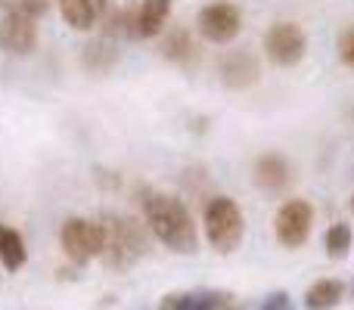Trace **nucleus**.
Returning <instances> with one entry per match:
<instances>
[{
	"mask_svg": "<svg viewBox=\"0 0 354 310\" xmlns=\"http://www.w3.org/2000/svg\"><path fill=\"white\" fill-rule=\"evenodd\" d=\"M106 12H109V0H59V16L75 31L97 28Z\"/></svg>",
	"mask_w": 354,
	"mask_h": 310,
	"instance_id": "obj_11",
	"label": "nucleus"
},
{
	"mask_svg": "<svg viewBox=\"0 0 354 310\" xmlns=\"http://www.w3.org/2000/svg\"><path fill=\"white\" fill-rule=\"evenodd\" d=\"M187 295L189 292H171L159 301V310H187Z\"/></svg>",
	"mask_w": 354,
	"mask_h": 310,
	"instance_id": "obj_22",
	"label": "nucleus"
},
{
	"mask_svg": "<svg viewBox=\"0 0 354 310\" xmlns=\"http://www.w3.org/2000/svg\"><path fill=\"white\" fill-rule=\"evenodd\" d=\"M342 295H345L342 280H317L314 286H308L305 307L308 310H333L342 301Z\"/></svg>",
	"mask_w": 354,
	"mask_h": 310,
	"instance_id": "obj_17",
	"label": "nucleus"
},
{
	"mask_svg": "<svg viewBox=\"0 0 354 310\" xmlns=\"http://www.w3.org/2000/svg\"><path fill=\"white\" fill-rule=\"evenodd\" d=\"M221 310H239V307H233V304H224V307H221Z\"/></svg>",
	"mask_w": 354,
	"mask_h": 310,
	"instance_id": "obj_24",
	"label": "nucleus"
},
{
	"mask_svg": "<svg viewBox=\"0 0 354 310\" xmlns=\"http://www.w3.org/2000/svg\"><path fill=\"white\" fill-rule=\"evenodd\" d=\"M252 180L258 189H268V193H280L292 183V164L286 155L280 153H264L255 158V168H252Z\"/></svg>",
	"mask_w": 354,
	"mask_h": 310,
	"instance_id": "obj_10",
	"label": "nucleus"
},
{
	"mask_svg": "<svg viewBox=\"0 0 354 310\" xmlns=\"http://www.w3.org/2000/svg\"><path fill=\"white\" fill-rule=\"evenodd\" d=\"M50 3H53V0H19L16 12H25V16L37 19V16H44V12L50 10Z\"/></svg>",
	"mask_w": 354,
	"mask_h": 310,
	"instance_id": "obj_20",
	"label": "nucleus"
},
{
	"mask_svg": "<svg viewBox=\"0 0 354 310\" xmlns=\"http://www.w3.org/2000/svg\"><path fill=\"white\" fill-rule=\"evenodd\" d=\"M3 3H6V12H10V10H16V3H19V0H3Z\"/></svg>",
	"mask_w": 354,
	"mask_h": 310,
	"instance_id": "obj_23",
	"label": "nucleus"
},
{
	"mask_svg": "<svg viewBox=\"0 0 354 310\" xmlns=\"http://www.w3.org/2000/svg\"><path fill=\"white\" fill-rule=\"evenodd\" d=\"M218 75L227 90H249V87H255L261 81V62L249 50H230L221 59Z\"/></svg>",
	"mask_w": 354,
	"mask_h": 310,
	"instance_id": "obj_9",
	"label": "nucleus"
},
{
	"mask_svg": "<svg viewBox=\"0 0 354 310\" xmlns=\"http://www.w3.org/2000/svg\"><path fill=\"white\" fill-rule=\"evenodd\" d=\"M28 261V251H25V239L19 230H12L10 224H0V264L6 270H22Z\"/></svg>",
	"mask_w": 354,
	"mask_h": 310,
	"instance_id": "obj_15",
	"label": "nucleus"
},
{
	"mask_svg": "<svg viewBox=\"0 0 354 310\" xmlns=\"http://www.w3.org/2000/svg\"><path fill=\"white\" fill-rule=\"evenodd\" d=\"M202 230L218 255H233L245 239V217L243 208L230 195H212L202 211Z\"/></svg>",
	"mask_w": 354,
	"mask_h": 310,
	"instance_id": "obj_3",
	"label": "nucleus"
},
{
	"mask_svg": "<svg viewBox=\"0 0 354 310\" xmlns=\"http://www.w3.org/2000/svg\"><path fill=\"white\" fill-rule=\"evenodd\" d=\"M289 307H292V301H289V292H283V289L270 292L261 304V310H289Z\"/></svg>",
	"mask_w": 354,
	"mask_h": 310,
	"instance_id": "obj_21",
	"label": "nucleus"
},
{
	"mask_svg": "<svg viewBox=\"0 0 354 310\" xmlns=\"http://www.w3.org/2000/svg\"><path fill=\"white\" fill-rule=\"evenodd\" d=\"M174 0H143L137 6V41H149L165 31V22L171 16Z\"/></svg>",
	"mask_w": 354,
	"mask_h": 310,
	"instance_id": "obj_13",
	"label": "nucleus"
},
{
	"mask_svg": "<svg viewBox=\"0 0 354 310\" xmlns=\"http://www.w3.org/2000/svg\"><path fill=\"white\" fill-rule=\"evenodd\" d=\"M351 214H354V195H351Z\"/></svg>",
	"mask_w": 354,
	"mask_h": 310,
	"instance_id": "obj_25",
	"label": "nucleus"
},
{
	"mask_svg": "<svg viewBox=\"0 0 354 310\" xmlns=\"http://www.w3.org/2000/svg\"><path fill=\"white\" fill-rule=\"evenodd\" d=\"M143 217L147 226L168 251L174 255H193L199 245V233H196V220L183 199L171 193H147L143 199Z\"/></svg>",
	"mask_w": 354,
	"mask_h": 310,
	"instance_id": "obj_1",
	"label": "nucleus"
},
{
	"mask_svg": "<svg viewBox=\"0 0 354 310\" xmlns=\"http://www.w3.org/2000/svg\"><path fill=\"white\" fill-rule=\"evenodd\" d=\"M339 59H342V66H348L354 72V25L339 35Z\"/></svg>",
	"mask_w": 354,
	"mask_h": 310,
	"instance_id": "obj_19",
	"label": "nucleus"
},
{
	"mask_svg": "<svg viewBox=\"0 0 354 310\" xmlns=\"http://www.w3.org/2000/svg\"><path fill=\"white\" fill-rule=\"evenodd\" d=\"M37 47V25L25 12H3L0 16V50L10 56H28Z\"/></svg>",
	"mask_w": 354,
	"mask_h": 310,
	"instance_id": "obj_8",
	"label": "nucleus"
},
{
	"mask_svg": "<svg viewBox=\"0 0 354 310\" xmlns=\"http://www.w3.org/2000/svg\"><path fill=\"white\" fill-rule=\"evenodd\" d=\"M122 62V50L112 37H93L81 47V66L91 75H109Z\"/></svg>",
	"mask_w": 354,
	"mask_h": 310,
	"instance_id": "obj_12",
	"label": "nucleus"
},
{
	"mask_svg": "<svg viewBox=\"0 0 354 310\" xmlns=\"http://www.w3.org/2000/svg\"><path fill=\"white\" fill-rule=\"evenodd\" d=\"M351 298H354V282H351Z\"/></svg>",
	"mask_w": 354,
	"mask_h": 310,
	"instance_id": "obj_26",
	"label": "nucleus"
},
{
	"mask_svg": "<svg viewBox=\"0 0 354 310\" xmlns=\"http://www.w3.org/2000/svg\"><path fill=\"white\" fill-rule=\"evenodd\" d=\"M159 53L174 66H189L196 59V43L187 28H171L159 43Z\"/></svg>",
	"mask_w": 354,
	"mask_h": 310,
	"instance_id": "obj_14",
	"label": "nucleus"
},
{
	"mask_svg": "<svg viewBox=\"0 0 354 310\" xmlns=\"http://www.w3.org/2000/svg\"><path fill=\"white\" fill-rule=\"evenodd\" d=\"M314 226V208L305 199H286L277 208L274 217V236L283 249H301L311 236Z\"/></svg>",
	"mask_w": 354,
	"mask_h": 310,
	"instance_id": "obj_6",
	"label": "nucleus"
},
{
	"mask_svg": "<svg viewBox=\"0 0 354 310\" xmlns=\"http://www.w3.org/2000/svg\"><path fill=\"white\" fill-rule=\"evenodd\" d=\"M103 37H131L137 41V6H118L103 16Z\"/></svg>",
	"mask_w": 354,
	"mask_h": 310,
	"instance_id": "obj_16",
	"label": "nucleus"
},
{
	"mask_svg": "<svg viewBox=\"0 0 354 310\" xmlns=\"http://www.w3.org/2000/svg\"><path fill=\"white\" fill-rule=\"evenodd\" d=\"M264 53L274 66L280 68H292L305 59L308 53V35L299 22H274L264 31Z\"/></svg>",
	"mask_w": 354,
	"mask_h": 310,
	"instance_id": "obj_5",
	"label": "nucleus"
},
{
	"mask_svg": "<svg viewBox=\"0 0 354 310\" xmlns=\"http://www.w3.org/2000/svg\"><path fill=\"white\" fill-rule=\"evenodd\" d=\"M196 28L212 43H230L243 31V10L236 3H230V0H214V3L199 10Z\"/></svg>",
	"mask_w": 354,
	"mask_h": 310,
	"instance_id": "obj_7",
	"label": "nucleus"
},
{
	"mask_svg": "<svg viewBox=\"0 0 354 310\" xmlns=\"http://www.w3.org/2000/svg\"><path fill=\"white\" fill-rule=\"evenodd\" d=\"M62 251L68 261L84 267L87 261L103 255V224L100 220H84V217H68L59 230Z\"/></svg>",
	"mask_w": 354,
	"mask_h": 310,
	"instance_id": "obj_4",
	"label": "nucleus"
},
{
	"mask_svg": "<svg viewBox=\"0 0 354 310\" xmlns=\"http://www.w3.org/2000/svg\"><path fill=\"white\" fill-rule=\"evenodd\" d=\"M103 224V264L115 273L131 270L149 249V239L143 224H137L134 217H124V214H103L100 217Z\"/></svg>",
	"mask_w": 354,
	"mask_h": 310,
	"instance_id": "obj_2",
	"label": "nucleus"
},
{
	"mask_svg": "<svg viewBox=\"0 0 354 310\" xmlns=\"http://www.w3.org/2000/svg\"><path fill=\"white\" fill-rule=\"evenodd\" d=\"M351 245H354L351 224H345V220H336V224H330V230H326V236H324L326 255H330L333 261H342V258H348Z\"/></svg>",
	"mask_w": 354,
	"mask_h": 310,
	"instance_id": "obj_18",
	"label": "nucleus"
}]
</instances>
